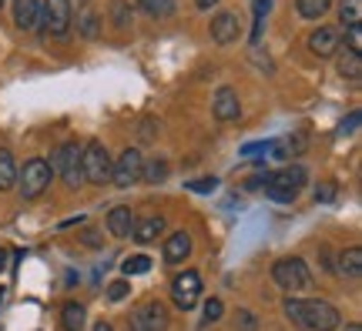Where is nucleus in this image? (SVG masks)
<instances>
[{"mask_svg":"<svg viewBox=\"0 0 362 331\" xmlns=\"http://www.w3.org/2000/svg\"><path fill=\"white\" fill-rule=\"evenodd\" d=\"M285 315L309 331H336L339 328V311L329 301H285Z\"/></svg>","mask_w":362,"mask_h":331,"instance_id":"obj_1","label":"nucleus"},{"mask_svg":"<svg viewBox=\"0 0 362 331\" xmlns=\"http://www.w3.org/2000/svg\"><path fill=\"white\" fill-rule=\"evenodd\" d=\"M305 181H309V171H305V167H298V164L285 167V171H279V174H269L265 194L279 204H292L296 201V194L305 188Z\"/></svg>","mask_w":362,"mask_h":331,"instance_id":"obj_2","label":"nucleus"},{"mask_svg":"<svg viewBox=\"0 0 362 331\" xmlns=\"http://www.w3.org/2000/svg\"><path fill=\"white\" fill-rule=\"evenodd\" d=\"M81 174L90 184H107L111 181V154L101 140H90L88 148L81 151Z\"/></svg>","mask_w":362,"mask_h":331,"instance_id":"obj_3","label":"nucleus"},{"mask_svg":"<svg viewBox=\"0 0 362 331\" xmlns=\"http://www.w3.org/2000/svg\"><path fill=\"white\" fill-rule=\"evenodd\" d=\"M272 278H275V284H279L282 291H305L312 284V275L302 258H282V261H275Z\"/></svg>","mask_w":362,"mask_h":331,"instance_id":"obj_4","label":"nucleus"},{"mask_svg":"<svg viewBox=\"0 0 362 331\" xmlns=\"http://www.w3.org/2000/svg\"><path fill=\"white\" fill-rule=\"evenodd\" d=\"M17 178H21V194H24V201H34V198H40V194L47 191V184H51V164L40 161V157H34V161H27L24 171H21Z\"/></svg>","mask_w":362,"mask_h":331,"instance_id":"obj_5","label":"nucleus"},{"mask_svg":"<svg viewBox=\"0 0 362 331\" xmlns=\"http://www.w3.org/2000/svg\"><path fill=\"white\" fill-rule=\"evenodd\" d=\"M71 0H44V7H40V24L47 34H67V27H71Z\"/></svg>","mask_w":362,"mask_h":331,"instance_id":"obj_6","label":"nucleus"},{"mask_svg":"<svg viewBox=\"0 0 362 331\" xmlns=\"http://www.w3.org/2000/svg\"><path fill=\"white\" fill-rule=\"evenodd\" d=\"M198 294H202V278H198V271H185L175 278L171 284V301L181 308V311H192L198 305Z\"/></svg>","mask_w":362,"mask_h":331,"instance_id":"obj_7","label":"nucleus"},{"mask_svg":"<svg viewBox=\"0 0 362 331\" xmlns=\"http://www.w3.org/2000/svg\"><path fill=\"white\" fill-rule=\"evenodd\" d=\"M141 164H144L141 151L128 148V151L117 157V164H111V181H115L117 188H131L134 181H141Z\"/></svg>","mask_w":362,"mask_h":331,"instance_id":"obj_8","label":"nucleus"},{"mask_svg":"<svg viewBox=\"0 0 362 331\" xmlns=\"http://www.w3.org/2000/svg\"><path fill=\"white\" fill-rule=\"evenodd\" d=\"M131 328L134 331H165L168 328V311L161 301H144L134 315H131Z\"/></svg>","mask_w":362,"mask_h":331,"instance_id":"obj_9","label":"nucleus"},{"mask_svg":"<svg viewBox=\"0 0 362 331\" xmlns=\"http://www.w3.org/2000/svg\"><path fill=\"white\" fill-rule=\"evenodd\" d=\"M54 167L61 171V178H64L71 188H78V181H81V148L78 144L57 148V154H54Z\"/></svg>","mask_w":362,"mask_h":331,"instance_id":"obj_10","label":"nucleus"},{"mask_svg":"<svg viewBox=\"0 0 362 331\" xmlns=\"http://www.w3.org/2000/svg\"><path fill=\"white\" fill-rule=\"evenodd\" d=\"M242 34V24H238V17L232 11H221L215 20H211V37L215 44H235Z\"/></svg>","mask_w":362,"mask_h":331,"instance_id":"obj_11","label":"nucleus"},{"mask_svg":"<svg viewBox=\"0 0 362 331\" xmlns=\"http://www.w3.org/2000/svg\"><path fill=\"white\" fill-rule=\"evenodd\" d=\"M238 114H242V107H238V94H235L232 88H221L218 94H215V117L218 121H238Z\"/></svg>","mask_w":362,"mask_h":331,"instance_id":"obj_12","label":"nucleus"},{"mask_svg":"<svg viewBox=\"0 0 362 331\" xmlns=\"http://www.w3.org/2000/svg\"><path fill=\"white\" fill-rule=\"evenodd\" d=\"M192 255V238H188V231H175L168 241H165V261L168 265H178L185 258Z\"/></svg>","mask_w":362,"mask_h":331,"instance_id":"obj_13","label":"nucleus"},{"mask_svg":"<svg viewBox=\"0 0 362 331\" xmlns=\"http://www.w3.org/2000/svg\"><path fill=\"white\" fill-rule=\"evenodd\" d=\"M309 47H312L315 57H332L336 47H339V34L336 30H329V27H319V30L309 37Z\"/></svg>","mask_w":362,"mask_h":331,"instance_id":"obj_14","label":"nucleus"},{"mask_svg":"<svg viewBox=\"0 0 362 331\" xmlns=\"http://www.w3.org/2000/svg\"><path fill=\"white\" fill-rule=\"evenodd\" d=\"M107 231L115 238H128L131 231H134V217H131L128 207H111L107 211Z\"/></svg>","mask_w":362,"mask_h":331,"instance_id":"obj_15","label":"nucleus"},{"mask_svg":"<svg viewBox=\"0 0 362 331\" xmlns=\"http://www.w3.org/2000/svg\"><path fill=\"white\" fill-rule=\"evenodd\" d=\"M13 17H17V27H37V17H40V0H13Z\"/></svg>","mask_w":362,"mask_h":331,"instance_id":"obj_16","label":"nucleus"},{"mask_svg":"<svg viewBox=\"0 0 362 331\" xmlns=\"http://www.w3.org/2000/svg\"><path fill=\"white\" fill-rule=\"evenodd\" d=\"M336 271H339V275H346V278H359V275H362V251H359V248L342 251V255H339Z\"/></svg>","mask_w":362,"mask_h":331,"instance_id":"obj_17","label":"nucleus"},{"mask_svg":"<svg viewBox=\"0 0 362 331\" xmlns=\"http://www.w3.org/2000/svg\"><path fill=\"white\" fill-rule=\"evenodd\" d=\"M13 184H17V164H13L11 151L0 148V191H11Z\"/></svg>","mask_w":362,"mask_h":331,"instance_id":"obj_18","label":"nucleus"},{"mask_svg":"<svg viewBox=\"0 0 362 331\" xmlns=\"http://www.w3.org/2000/svg\"><path fill=\"white\" fill-rule=\"evenodd\" d=\"M61 325H64V331H81L84 328V305L67 301V305L61 308Z\"/></svg>","mask_w":362,"mask_h":331,"instance_id":"obj_19","label":"nucleus"},{"mask_svg":"<svg viewBox=\"0 0 362 331\" xmlns=\"http://www.w3.org/2000/svg\"><path fill=\"white\" fill-rule=\"evenodd\" d=\"M161 231H165V221H161V217H148L141 224H134V238L141 244H148V241H155Z\"/></svg>","mask_w":362,"mask_h":331,"instance_id":"obj_20","label":"nucleus"},{"mask_svg":"<svg viewBox=\"0 0 362 331\" xmlns=\"http://www.w3.org/2000/svg\"><path fill=\"white\" fill-rule=\"evenodd\" d=\"M329 4H332V0H296L298 17H305V20H319V17L329 11Z\"/></svg>","mask_w":362,"mask_h":331,"instance_id":"obj_21","label":"nucleus"},{"mask_svg":"<svg viewBox=\"0 0 362 331\" xmlns=\"http://www.w3.org/2000/svg\"><path fill=\"white\" fill-rule=\"evenodd\" d=\"M339 17H342V27H346V30H349V27H359V20H362V0H342Z\"/></svg>","mask_w":362,"mask_h":331,"instance_id":"obj_22","label":"nucleus"},{"mask_svg":"<svg viewBox=\"0 0 362 331\" xmlns=\"http://www.w3.org/2000/svg\"><path fill=\"white\" fill-rule=\"evenodd\" d=\"M138 4H141L144 13H151V17H158V20H165V17L175 13V0H138Z\"/></svg>","mask_w":362,"mask_h":331,"instance_id":"obj_23","label":"nucleus"},{"mask_svg":"<svg viewBox=\"0 0 362 331\" xmlns=\"http://www.w3.org/2000/svg\"><path fill=\"white\" fill-rule=\"evenodd\" d=\"M272 0H252V11H255V30H252V44H262V30H265V13H269Z\"/></svg>","mask_w":362,"mask_h":331,"instance_id":"obj_24","label":"nucleus"},{"mask_svg":"<svg viewBox=\"0 0 362 331\" xmlns=\"http://www.w3.org/2000/svg\"><path fill=\"white\" fill-rule=\"evenodd\" d=\"M359 71H362L359 54L346 51L342 57H339V74H342V77H349V80H359Z\"/></svg>","mask_w":362,"mask_h":331,"instance_id":"obj_25","label":"nucleus"},{"mask_svg":"<svg viewBox=\"0 0 362 331\" xmlns=\"http://www.w3.org/2000/svg\"><path fill=\"white\" fill-rule=\"evenodd\" d=\"M141 178L151 181V184H161L168 178V161H151V164H141Z\"/></svg>","mask_w":362,"mask_h":331,"instance_id":"obj_26","label":"nucleus"},{"mask_svg":"<svg viewBox=\"0 0 362 331\" xmlns=\"http://www.w3.org/2000/svg\"><path fill=\"white\" fill-rule=\"evenodd\" d=\"M121 267H124V275H144V271H151V258H148V255H134V258H128Z\"/></svg>","mask_w":362,"mask_h":331,"instance_id":"obj_27","label":"nucleus"},{"mask_svg":"<svg viewBox=\"0 0 362 331\" xmlns=\"http://www.w3.org/2000/svg\"><path fill=\"white\" fill-rule=\"evenodd\" d=\"M272 151V140H252V144H245L242 148V157H262V154Z\"/></svg>","mask_w":362,"mask_h":331,"instance_id":"obj_28","label":"nucleus"},{"mask_svg":"<svg viewBox=\"0 0 362 331\" xmlns=\"http://www.w3.org/2000/svg\"><path fill=\"white\" fill-rule=\"evenodd\" d=\"M332 201H336V184L325 181V184L315 188V204H332Z\"/></svg>","mask_w":362,"mask_h":331,"instance_id":"obj_29","label":"nucleus"},{"mask_svg":"<svg viewBox=\"0 0 362 331\" xmlns=\"http://www.w3.org/2000/svg\"><path fill=\"white\" fill-rule=\"evenodd\" d=\"M131 291L128 281H111V288H107V301H124Z\"/></svg>","mask_w":362,"mask_h":331,"instance_id":"obj_30","label":"nucleus"},{"mask_svg":"<svg viewBox=\"0 0 362 331\" xmlns=\"http://www.w3.org/2000/svg\"><path fill=\"white\" fill-rule=\"evenodd\" d=\"M218 188V181L215 178H202V181H188V191H194V194H211Z\"/></svg>","mask_w":362,"mask_h":331,"instance_id":"obj_31","label":"nucleus"},{"mask_svg":"<svg viewBox=\"0 0 362 331\" xmlns=\"http://www.w3.org/2000/svg\"><path fill=\"white\" fill-rule=\"evenodd\" d=\"M81 34H84V37H98V17H94V13H84V17H81Z\"/></svg>","mask_w":362,"mask_h":331,"instance_id":"obj_32","label":"nucleus"},{"mask_svg":"<svg viewBox=\"0 0 362 331\" xmlns=\"http://www.w3.org/2000/svg\"><path fill=\"white\" fill-rule=\"evenodd\" d=\"M221 318V301L218 298H208L205 301V321H218Z\"/></svg>","mask_w":362,"mask_h":331,"instance_id":"obj_33","label":"nucleus"},{"mask_svg":"<svg viewBox=\"0 0 362 331\" xmlns=\"http://www.w3.org/2000/svg\"><path fill=\"white\" fill-rule=\"evenodd\" d=\"M235 325H238L242 331H255V318H252V311H245V308H242V311H238V321H235Z\"/></svg>","mask_w":362,"mask_h":331,"instance_id":"obj_34","label":"nucleus"},{"mask_svg":"<svg viewBox=\"0 0 362 331\" xmlns=\"http://www.w3.org/2000/svg\"><path fill=\"white\" fill-rule=\"evenodd\" d=\"M346 37H349V51H352V54H359V47H362L359 27H349V34H346Z\"/></svg>","mask_w":362,"mask_h":331,"instance_id":"obj_35","label":"nucleus"},{"mask_svg":"<svg viewBox=\"0 0 362 331\" xmlns=\"http://www.w3.org/2000/svg\"><path fill=\"white\" fill-rule=\"evenodd\" d=\"M81 238H84V244H90V248H98V244H101V234H94V228H88Z\"/></svg>","mask_w":362,"mask_h":331,"instance_id":"obj_36","label":"nucleus"},{"mask_svg":"<svg viewBox=\"0 0 362 331\" xmlns=\"http://www.w3.org/2000/svg\"><path fill=\"white\" fill-rule=\"evenodd\" d=\"M115 24H117V27L128 24V17H124V4H115Z\"/></svg>","mask_w":362,"mask_h":331,"instance_id":"obj_37","label":"nucleus"},{"mask_svg":"<svg viewBox=\"0 0 362 331\" xmlns=\"http://www.w3.org/2000/svg\"><path fill=\"white\" fill-rule=\"evenodd\" d=\"M356 124H359V111H352L349 121H342V134H346V131H356Z\"/></svg>","mask_w":362,"mask_h":331,"instance_id":"obj_38","label":"nucleus"},{"mask_svg":"<svg viewBox=\"0 0 362 331\" xmlns=\"http://www.w3.org/2000/svg\"><path fill=\"white\" fill-rule=\"evenodd\" d=\"M90 331H115V328H111L107 321H98V325H94V328H90Z\"/></svg>","mask_w":362,"mask_h":331,"instance_id":"obj_39","label":"nucleus"},{"mask_svg":"<svg viewBox=\"0 0 362 331\" xmlns=\"http://www.w3.org/2000/svg\"><path fill=\"white\" fill-rule=\"evenodd\" d=\"M215 4H218V0H198V7H202V11H208V7H215Z\"/></svg>","mask_w":362,"mask_h":331,"instance_id":"obj_40","label":"nucleus"},{"mask_svg":"<svg viewBox=\"0 0 362 331\" xmlns=\"http://www.w3.org/2000/svg\"><path fill=\"white\" fill-rule=\"evenodd\" d=\"M342 331H362V325H359V321H349V325H346Z\"/></svg>","mask_w":362,"mask_h":331,"instance_id":"obj_41","label":"nucleus"},{"mask_svg":"<svg viewBox=\"0 0 362 331\" xmlns=\"http://www.w3.org/2000/svg\"><path fill=\"white\" fill-rule=\"evenodd\" d=\"M4 265H7V261H4V248H0V271H4Z\"/></svg>","mask_w":362,"mask_h":331,"instance_id":"obj_42","label":"nucleus"},{"mask_svg":"<svg viewBox=\"0 0 362 331\" xmlns=\"http://www.w3.org/2000/svg\"><path fill=\"white\" fill-rule=\"evenodd\" d=\"M71 4H88V0H71Z\"/></svg>","mask_w":362,"mask_h":331,"instance_id":"obj_43","label":"nucleus"},{"mask_svg":"<svg viewBox=\"0 0 362 331\" xmlns=\"http://www.w3.org/2000/svg\"><path fill=\"white\" fill-rule=\"evenodd\" d=\"M0 7H4V0H0Z\"/></svg>","mask_w":362,"mask_h":331,"instance_id":"obj_44","label":"nucleus"},{"mask_svg":"<svg viewBox=\"0 0 362 331\" xmlns=\"http://www.w3.org/2000/svg\"><path fill=\"white\" fill-rule=\"evenodd\" d=\"M0 298H4V291H0Z\"/></svg>","mask_w":362,"mask_h":331,"instance_id":"obj_45","label":"nucleus"}]
</instances>
